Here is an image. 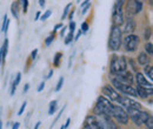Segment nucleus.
<instances>
[{"label": "nucleus", "mask_w": 153, "mask_h": 129, "mask_svg": "<svg viewBox=\"0 0 153 129\" xmlns=\"http://www.w3.org/2000/svg\"><path fill=\"white\" fill-rule=\"evenodd\" d=\"M123 43V32L120 26L112 25L111 32H110V39H108V48L112 52H117L120 49Z\"/></svg>", "instance_id": "obj_1"}, {"label": "nucleus", "mask_w": 153, "mask_h": 129, "mask_svg": "<svg viewBox=\"0 0 153 129\" xmlns=\"http://www.w3.org/2000/svg\"><path fill=\"white\" fill-rule=\"evenodd\" d=\"M114 108V105L110 101V99L105 97L104 95H100L97 100L96 107H94V113L93 114H100V115H107L112 116V111Z\"/></svg>", "instance_id": "obj_2"}, {"label": "nucleus", "mask_w": 153, "mask_h": 129, "mask_svg": "<svg viewBox=\"0 0 153 129\" xmlns=\"http://www.w3.org/2000/svg\"><path fill=\"white\" fill-rule=\"evenodd\" d=\"M127 71V60L123 55H113L110 63V72L112 75H118Z\"/></svg>", "instance_id": "obj_3"}, {"label": "nucleus", "mask_w": 153, "mask_h": 129, "mask_svg": "<svg viewBox=\"0 0 153 129\" xmlns=\"http://www.w3.org/2000/svg\"><path fill=\"white\" fill-rule=\"evenodd\" d=\"M126 0H117L112 11V22L113 25L121 26L124 22V4Z\"/></svg>", "instance_id": "obj_4"}, {"label": "nucleus", "mask_w": 153, "mask_h": 129, "mask_svg": "<svg viewBox=\"0 0 153 129\" xmlns=\"http://www.w3.org/2000/svg\"><path fill=\"white\" fill-rule=\"evenodd\" d=\"M112 87L114 88L115 91H119L121 94H124L126 96H132V97H137L138 96V93H137L135 88H134L132 85L121 83L115 77H112Z\"/></svg>", "instance_id": "obj_5"}, {"label": "nucleus", "mask_w": 153, "mask_h": 129, "mask_svg": "<svg viewBox=\"0 0 153 129\" xmlns=\"http://www.w3.org/2000/svg\"><path fill=\"white\" fill-rule=\"evenodd\" d=\"M126 111L128 114V117H131V120L133 121V123L137 125V126L144 125L146 122V120L151 116L150 113L141 111V109H127Z\"/></svg>", "instance_id": "obj_6"}, {"label": "nucleus", "mask_w": 153, "mask_h": 129, "mask_svg": "<svg viewBox=\"0 0 153 129\" xmlns=\"http://www.w3.org/2000/svg\"><path fill=\"white\" fill-rule=\"evenodd\" d=\"M117 102H119V105L125 108L126 111L127 109H141V105L135 101L133 99H131L130 96H126V95H119Z\"/></svg>", "instance_id": "obj_7"}, {"label": "nucleus", "mask_w": 153, "mask_h": 129, "mask_svg": "<svg viewBox=\"0 0 153 129\" xmlns=\"http://www.w3.org/2000/svg\"><path fill=\"white\" fill-rule=\"evenodd\" d=\"M123 42H124V47L126 49V52H134L137 51L138 46H139V42H140V39L138 35H135L133 33L131 34H127L126 37L123 39Z\"/></svg>", "instance_id": "obj_8"}, {"label": "nucleus", "mask_w": 153, "mask_h": 129, "mask_svg": "<svg viewBox=\"0 0 153 129\" xmlns=\"http://www.w3.org/2000/svg\"><path fill=\"white\" fill-rule=\"evenodd\" d=\"M111 117H113L118 123H121V125H127L128 119H130L127 111H125L121 106H114Z\"/></svg>", "instance_id": "obj_9"}, {"label": "nucleus", "mask_w": 153, "mask_h": 129, "mask_svg": "<svg viewBox=\"0 0 153 129\" xmlns=\"http://www.w3.org/2000/svg\"><path fill=\"white\" fill-rule=\"evenodd\" d=\"M96 120L101 129H117L115 122L111 119V116L107 115H100V114H94Z\"/></svg>", "instance_id": "obj_10"}, {"label": "nucleus", "mask_w": 153, "mask_h": 129, "mask_svg": "<svg viewBox=\"0 0 153 129\" xmlns=\"http://www.w3.org/2000/svg\"><path fill=\"white\" fill-rule=\"evenodd\" d=\"M143 10V1L141 0H127L126 4V11L128 18H132L133 15L140 13Z\"/></svg>", "instance_id": "obj_11"}, {"label": "nucleus", "mask_w": 153, "mask_h": 129, "mask_svg": "<svg viewBox=\"0 0 153 129\" xmlns=\"http://www.w3.org/2000/svg\"><path fill=\"white\" fill-rule=\"evenodd\" d=\"M135 77V82H137V86H140V87H144V88H150L152 89V81L147 80V77L140 72H137V74L134 75Z\"/></svg>", "instance_id": "obj_12"}, {"label": "nucleus", "mask_w": 153, "mask_h": 129, "mask_svg": "<svg viewBox=\"0 0 153 129\" xmlns=\"http://www.w3.org/2000/svg\"><path fill=\"white\" fill-rule=\"evenodd\" d=\"M114 76L118 81H120L121 83H125V85H132L134 81V76L128 71H125L124 73H120L118 75H114Z\"/></svg>", "instance_id": "obj_13"}, {"label": "nucleus", "mask_w": 153, "mask_h": 129, "mask_svg": "<svg viewBox=\"0 0 153 129\" xmlns=\"http://www.w3.org/2000/svg\"><path fill=\"white\" fill-rule=\"evenodd\" d=\"M82 129H101L100 127H99L98 122H97L94 114H91V115L86 116V119H85V122H84V127H82Z\"/></svg>", "instance_id": "obj_14"}, {"label": "nucleus", "mask_w": 153, "mask_h": 129, "mask_svg": "<svg viewBox=\"0 0 153 129\" xmlns=\"http://www.w3.org/2000/svg\"><path fill=\"white\" fill-rule=\"evenodd\" d=\"M102 94L106 95V96H107L110 100H112V101H117L118 97H119V93L117 92L112 86H110V85H105V86L102 87Z\"/></svg>", "instance_id": "obj_15"}, {"label": "nucleus", "mask_w": 153, "mask_h": 129, "mask_svg": "<svg viewBox=\"0 0 153 129\" xmlns=\"http://www.w3.org/2000/svg\"><path fill=\"white\" fill-rule=\"evenodd\" d=\"M124 24V29H121V32L126 33V34H131L135 31V27H137V24L132 18H127L126 21L123 22Z\"/></svg>", "instance_id": "obj_16"}, {"label": "nucleus", "mask_w": 153, "mask_h": 129, "mask_svg": "<svg viewBox=\"0 0 153 129\" xmlns=\"http://www.w3.org/2000/svg\"><path fill=\"white\" fill-rule=\"evenodd\" d=\"M135 91L138 93V96L143 97V99H147L152 95V89L150 88H144V87H140V86H137Z\"/></svg>", "instance_id": "obj_17"}, {"label": "nucleus", "mask_w": 153, "mask_h": 129, "mask_svg": "<svg viewBox=\"0 0 153 129\" xmlns=\"http://www.w3.org/2000/svg\"><path fill=\"white\" fill-rule=\"evenodd\" d=\"M138 63L139 65H141V66H146V65H149L150 63V55L149 54H146L145 52H143V53H140L139 55H138Z\"/></svg>", "instance_id": "obj_18"}, {"label": "nucleus", "mask_w": 153, "mask_h": 129, "mask_svg": "<svg viewBox=\"0 0 153 129\" xmlns=\"http://www.w3.org/2000/svg\"><path fill=\"white\" fill-rule=\"evenodd\" d=\"M11 12L13 14V17L16 19H19L20 17V4L18 1H14L12 5H11Z\"/></svg>", "instance_id": "obj_19"}, {"label": "nucleus", "mask_w": 153, "mask_h": 129, "mask_svg": "<svg viewBox=\"0 0 153 129\" xmlns=\"http://www.w3.org/2000/svg\"><path fill=\"white\" fill-rule=\"evenodd\" d=\"M20 80H21V73H18L17 74V76H16V79H14V81L12 82L11 95H14V93H16V91H17V87H18V85L20 83Z\"/></svg>", "instance_id": "obj_20"}, {"label": "nucleus", "mask_w": 153, "mask_h": 129, "mask_svg": "<svg viewBox=\"0 0 153 129\" xmlns=\"http://www.w3.org/2000/svg\"><path fill=\"white\" fill-rule=\"evenodd\" d=\"M144 74H145V75H147V77H149V80H150V81H152L153 80V67L152 66L146 65V67L144 68Z\"/></svg>", "instance_id": "obj_21"}, {"label": "nucleus", "mask_w": 153, "mask_h": 129, "mask_svg": "<svg viewBox=\"0 0 153 129\" xmlns=\"http://www.w3.org/2000/svg\"><path fill=\"white\" fill-rule=\"evenodd\" d=\"M58 108V101L57 100H53L50 102V107H48V115H53Z\"/></svg>", "instance_id": "obj_22"}, {"label": "nucleus", "mask_w": 153, "mask_h": 129, "mask_svg": "<svg viewBox=\"0 0 153 129\" xmlns=\"http://www.w3.org/2000/svg\"><path fill=\"white\" fill-rule=\"evenodd\" d=\"M8 25H10V19L7 18V14H5V15H4V22H2V28H1V31H2L4 33L7 32Z\"/></svg>", "instance_id": "obj_23"}, {"label": "nucleus", "mask_w": 153, "mask_h": 129, "mask_svg": "<svg viewBox=\"0 0 153 129\" xmlns=\"http://www.w3.org/2000/svg\"><path fill=\"white\" fill-rule=\"evenodd\" d=\"M61 57H62V54H61L60 52L56 53V55H54V57H53V66H54V67H59Z\"/></svg>", "instance_id": "obj_24"}, {"label": "nucleus", "mask_w": 153, "mask_h": 129, "mask_svg": "<svg viewBox=\"0 0 153 129\" xmlns=\"http://www.w3.org/2000/svg\"><path fill=\"white\" fill-rule=\"evenodd\" d=\"M71 8H72V4H67L66 7H65V10H64V13H62V15H61V20H65V19L67 18L68 12H70Z\"/></svg>", "instance_id": "obj_25"}, {"label": "nucleus", "mask_w": 153, "mask_h": 129, "mask_svg": "<svg viewBox=\"0 0 153 129\" xmlns=\"http://www.w3.org/2000/svg\"><path fill=\"white\" fill-rule=\"evenodd\" d=\"M74 39V32H70L65 38V45H70Z\"/></svg>", "instance_id": "obj_26"}, {"label": "nucleus", "mask_w": 153, "mask_h": 129, "mask_svg": "<svg viewBox=\"0 0 153 129\" xmlns=\"http://www.w3.org/2000/svg\"><path fill=\"white\" fill-rule=\"evenodd\" d=\"M145 53L149 54V55H152L153 54V45L151 42H147L145 45Z\"/></svg>", "instance_id": "obj_27"}, {"label": "nucleus", "mask_w": 153, "mask_h": 129, "mask_svg": "<svg viewBox=\"0 0 153 129\" xmlns=\"http://www.w3.org/2000/svg\"><path fill=\"white\" fill-rule=\"evenodd\" d=\"M19 4L22 5V12L24 13H27V10H28V0H19Z\"/></svg>", "instance_id": "obj_28"}, {"label": "nucleus", "mask_w": 153, "mask_h": 129, "mask_svg": "<svg viewBox=\"0 0 153 129\" xmlns=\"http://www.w3.org/2000/svg\"><path fill=\"white\" fill-rule=\"evenodd\" d=\"M54 33H56V32L51 33V34L48 35V38L45 40V45H46V46H50V45L53 42V40H54V37H56V35H54Z\"/></svg>", "instance_id": "obj_29"}, {"label": "nucleus", "mask_w": 153, "mask_h": 129, "mask_svg": "<svg viewBox=\"0 0 153 129\" xmlns=\"http://www.w3.org/2000/svg\"><path fill=\"white\" fill-rule=\"evenodd\" d=\"M65 108H66V106H64V107H62V108H61V109L59 111V114H58V115H57V117L54 119V121H53V123H52V126H51V128H53V127H54V125H56V123H57V122H58V120L60 119V116L62 115V113H64V111H65Z\"/></svg>", "instance_id": "obj_30"}, {"label": "nucleus", "mask_w": 153, "mask_h": 129, "mask_svg": "<svg viewBox=\"0 0 153 129\" xmlns=\"http://www.w3.org/2000/svg\"><path fill=\"white\" fill-rule=\"evenodd\" d=\"M64 81H65V79H64V76H61L60 79H59V81H58L57 86H56V92H59L61 88H62V85H64Z\"/></svg>", "instance_id": "obj_31"}, {"label": "nucleus", "mask_w": 153, "mask_h": 129, "mask_svg": "<svg viewBox=\"0 0 153 129\" xmlns=\"http://www.w3.org/2000/svg\"><path fill=\"white\" fill-rule=\"evenodd\" d=\"M51 14H52V11H51V10H47V11L40 17V19H41L42 21H45V20H47V19L51 17Z\"/></svg>", "instance_id": "obj_32"}, {"label": "nucleus", "mask_w": 153, "mask_h": 129, "mask_svg": "<svg viewBox=\"0 0 153 129\" xmlns=\"http://www.w3.org/2000/svg\"><path fill=\"white\" fill-rule=\"evenodd\" d=\"M145 125H146V127L149 129H153V117L152 115L146 120V122H145Z\"/></svg>", "instance_id": "obj_33"}, {"label": "nucleus", "mask_w": 153, "mask_h": 129, "mask_svg": "<svg viewBox=\"0 0 153 129\" xmlns=\"http://www.w3.org/2000/svg\"><path fill=\"white\" fill-rule=\"evenodd\" d=\"M91 6H92V5H91V2H88L86 6H84V7H82V11H81V14H82V15H84V14H86V13L88 12V10L91 8Z\"/></svg>", "instance_id": "obj_34"}, {"label": "nucleus", "mask_w": 153, "mask_h": 129, "mask_svg": "<svg viewBox=\"0 0 153 129\" xmlns=\"http://www.w3.org/2000/svg\"><path fill=\"white\" fill-rule=\"evenodd\" d=\"M80 29H81V32H82V33H86V32L88 31V24H87V22H82V24H81V28H80Z\"/></svg>", "instance_id": "obj_35"}, {"label": "nucleus", "mask_w": 153, "mask_h": 129, "mask_svg": "<svg viewBox=\"0 0 153 129\" xmlns=\"http://www.w3.org/2000/svg\"><path fill=\"white\" fill-rule=\"evenodd\" d=\"M150 38H151V28H146V31H145V34H144V39L147 41Z\"/></svg>", "instance_id": "obj_36"}, {"label": "nucleus", "mask_w": 153, "mask_h": 129, "mask_svg": "<svg viewBox=\"0 0 153 129\" xmlns=\"http://www.w3.org/2000/svg\"><path fill=\"white\" fill-rule=\"evenodd\" d=\"M26 106H27V102L25 101L22 105H21V107H20L19 111H18V115H22V113H24V111H25V108H26Z\"/></svg>", "instance_id": "obj_37"}, {"label": "nucleus", "mask_w": 153, "mask_h": 129, "mask_svg": "<svg viewBox=\"0 0 153 129\" xmlns=\"http://www.w3.org/2000/svg\"><path fill=\"white\" fill-rule=\"evenodd\" d=\"M70 32H76V22L74 21L70 22Z\"/></svg>", "instance_id": "obj_38"}, {"label": "nucleus", "mask_w": 153, "mask_h": 129, "mask_svg": "<svg viewBox=\"0 0 153 129\" xmlns=\"http://www.w3.org/2000/svg\"><path fill=\"white\" fill-rule=\"evenodd\" d=\"M37 54H38V49L36 48V49H34V51H32V53H31V59H32V60H34V59L37 57Z\"/></svg>", "instance_id": "obj_39"}, {"label": "nucleus", "mask_w": 153, "mask_h": 129, "mask_svg": "<svg viewBox=\"0 0 153 129\" xmlns=\"http://www.w3.org/2000/svg\"><path fill=\"white\" fill-rule=\"evenodd\" d=\"M44 88H45V82L42 81V82H41V83L39 85V87H38V89H37V91H38V92L40 93V92H42V89H44Z\"/></svg>", "instance_id": "obj_40"}, {"label": "nucleus", "mask_w": 153, "mask_h": 129, "mask_svg": "<svg viewBox=\"0 0 153 129\" xmlns=\"http://www.w3.org/2000/svg\"><path fill=\"white\" fill-rule=\"evenodd\" d=\"M73 15H74V11L73 10H70V12H68V19L72 21L73 20Z\"/></svg>", "instance_id": "obj_41"}, {"label": "nucleus", "mask_w": 153, "mask_h": 129, "mask_svg": "<svg viewBox=\"0 0 153 129\" xmlns=\"http://www.w3.org/2000/svg\"><path fill=\"white\" fill-rule=\"evenodd\" d=\"M28 89H30V85H28V83H26V85L24 86V89H22V92L27 93V92H28Z\"/></svg>", "instance_id": "obj_42"}, {"label": "nucleus", "mask_w": 153, "mask_h": 129, "mask_svg": "<svg viewBox=\"0 0 153 129\" xmlns=\"http://www.w3.org/2000/svg\"><path fill=\"white\" fill-rule=\"evenodd\" d=\"M66 29H67V27H62V29L60 31V35H61V37H64V35H65V33H66Z\"/></svg>", "instance_id": "obj_43"}, {"label": "nucleus", "mask_w": 153, "mask_h": 129, "mask_svg": "<svg viewBox=\"0 0 153 129\" xmlns=\"http://www.w3.org/2000/svg\"><path fill=\"white\" fill-rule=\"evenodd\" d=\"M70 123H71V119L68 117V119L66 120V123L64 125V127H65V129H66V128H67V127H68V126H70Z\"/></svg>", "instance_id": "obj_44"}, {"label": "nucleus", "mask_w": 153, "mask_h": 129, "mask_svg": "<svg viewBox=\"0 0 153 129\" xmlns=\"http://www.w3.org/2000/svg\"><path fill=\"white\" fill-rule=\"evenodd\" d=\"M19 127H20V123L19 122H16V123H13L12 129H19Z\"/></svg>", "instance_id": "obj_45"}, {"label": "nucleus", "mask_w": 153, "mask_h": 129, "mask_svg": "<svg viewBox=\"0 0 153 129\" xmlns=\"http://www.w3.org/2000/svg\"><path fill=\"white\" fill-rule=\"evenodd\" d=\"M62 27V24H57L56 25V27H54V29H53V32H56V31H58L59 28H61Z\"/></svg>", "instance_id": "obj_46"}, {"label": "nucleus", "mask_w": 153, "mask_h": 129, "mask_svg": "<svg viewBox=\"0 0 153 129\" xmlns=\"http://www.w3.org/2000/svg\"><path fill=\"white\" fill-rule=\"evenodd\" d=\"M52 75H53V69H51V71L48 72L47 76H46V79H51V77H52Z\"/></svg>", "instance_id": "obj_47"}, {"label": "nucleus", "mask_w": 153, "mask_h": 129, "mask_svg": "<svg viewBox=\"0 0 153 129\" xmlns=\"http://www.w3.org/2000/svg\"><path fill=\"white\" fill-rule=\"evenodd\" d=\"M45 0H39V5H40V7H45Z\"/></svg>", "instance_id": "obj_48"}, {"label": "nucleus", "mask_w": 153, "mask_h": 129, "mask_svg": "<svg viewBox=\"0 0 153 129\" xmlns=\"http://www.w3.org/2000/svg\"><path fill=\"white\" fill-rule=\"evenodd\" d=\"M90 1H91V0H85V1H84V2H82V4H81V8H82V7H84V6H86V5H87V4H88V2H90Z\"/></svg>", "instance_id": "obj_49"}, {"label": "nucleus", "mask_w": 153, "mask_h": 129, "mask_svg": "<svg viewBox=\"0 0 153 129\" xmlns=\"http://www.w3.org/2000/svg\"><path fill=\"white\" fill-rule=\"evenodd\" d=\"M40 125H41V122H40V121H39V122H37V123H36V126H34V128H33V129H39Z\"/></svg>", "instance_id": "obj_50"}, {"label": "nucleus", "mask_w": 153, "mask_h": 129, "mask_svg": "<svg viewBox=\"0 0 153 129\" xmlns=\"http://www.w3.org/2000/svg\"><path fill=\"white\" fill-rule=\"evenodd\" d=\"M40 18V12H37V14H36V19L34 20H38Z\"/></svg>", "instance_id": "obj_51"}, {"label": "nucleus", "mask_w": 153, "mask_h": 129, "mask_svg": "<svg viewBox=\"0 0 153 129\" xmlns=\"http://www.w3.org/2000/svg\"><path fill=\"white\" fill-rule=\"evenodd\" d=\"M0 129H2V121H1V117H0Z\"/></svg>", "instance_id": "obj_52"}, {"label": "nucleus", "mask_w": 153, "mask_h": 129, "mask_svg": "<svg viewBox=\"0 0 153 129\" xmlns=\"http://www.w3.org/2000/svg\"><path fill=\"white\" fill-rule=\"evenodd\" d=\"M60 129H65V127H64V125H62V126L60 127Z\"/></svg>", "instance_id": "obj_53"}]
</instances>
